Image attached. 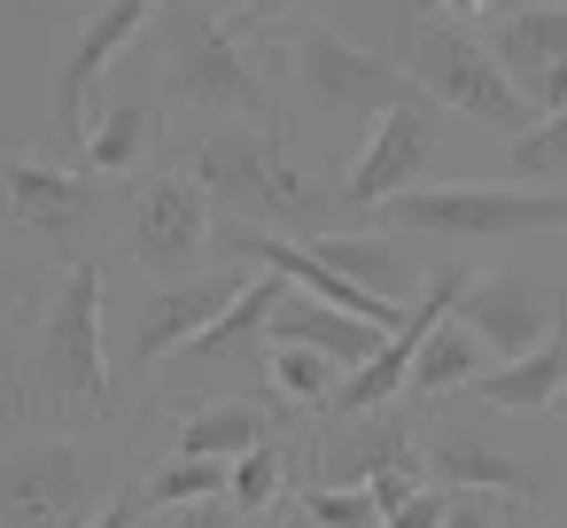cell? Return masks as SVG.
Instances as JSON below:
<instances>
[{
  "label": "cell",
  "mask_w": 567,
  "mask_h": 528,
  "mask_svg": "<svg viewBox=\"0 0 567 528\" xmlns=\"http://www.w3.org/2000/svg\"><path fill=\"white\" fill-rule=\"evenodd\" d=\"M156 55H164V86H172L187 110L265 117V79H257L249 48L234 40V24H226L218 0H164Z\"/></svg>",
  "instance_id": "cell-1"
},
{
  "label": "cell",
  "mask_w": 567,
  "mask_h": 528,
  "mask_svg": "<svg viewBox=\"0 0 567 528\" xmlns=\"http://www.w3.org/2000/svg\"><path fill=\"white\" fill-rule=\"evenodd\" d=\"M381 218L443 241H520V234H567V195L520 179H458V187H412Z\"/></svg>",
  "instance_id": "cell-2"
},
{
  "label": "cell",
  "mask_w": 567,
  "mask_h": 528,
  "mask_svg": "<svg viewBox=\"0 0 567 528\" xmlns=\"http://www.w3.org/2000/svg\"><path fill=\"white\" fill-rule=\"evenodd\" d=\"M187 179H195L210 203H226L241 226H257V234H288V226L311 210V187H303L296 156L280 148V133H249V125L195 141V148H187Z\"/></svg>",
  "instance_id": "cell-3"
},
{
  "label": "cell",
  "mask_w": 567,
  "mask_h": 528,
  "mask_svg": "<svg viewBox=\"0 0 567 528\" xmlns=\"http://www.w3.org/2000/svg\"><path fill=\"white\" fill-rule=\"evenodd\" d=\"M404 79L420 86V94H435L443 110H458V117H474V125H489V133H528L536 125V110L513 94V79L497 71V55H489V40H474V32H458V24H404Z\"/></svg>",
  "instance_id": "cell-4"
},
{
  "label": "cell",
  "mask_w": 567,
  "mask_h": 528,
  "mask_svg": "<svg viewBox=\"0 0 567 528\" xmlns=\"http://www.w3.org/2000/svg\"><path fill=\"white\" fill-rule=\"evenodd\" d=\"M125 241L133 257L172 288V280H195L210 272L203 249H210V195L187 179V172H156L133 187V210H125Z\"/></svg>",
  "instance_id": "cell-5"
},
{
  "label": "cell",
  "mask_w": 567,
  "mask_h": 528,
  "mask_svg": "<svg viewBox=\"0 0 567 528\" xmlns=\"http://www.w3.org/2000/svg\"><path fill=\"white\" fill-rule=\"evenodd\" d=\"M40 365L63 396L110 404V342H102V265H71L55 280L48 327H40Z\"/></svg>",
  "instance_id": "cell-6"
},
{
  "label": "cell",
  "mask_w": 567,
  "mask_h": 528,
  "mask_svg": "<svg viewBox=\"0 0 567 528\" xmlns=\"http://www.w3.org/2000/svg\"><path fill=\"white\" fill-rule=\"evenodd\" d=\"M94 505V458L79 443H24L0 458V520L9 528H71Z\"/></svg>",
  "instance_id": "cell-7"
},
{
  "label": "cell",
  "mask_w": 567,
  "mask_h": 528,
  "mask_svg": "<svg viewBox=\"0 0 567 528\" xmlns=\"http://www.w3.org/2000/svg\"><path fill=\"white\" fill-rule=\"evenodd\" d=\"M296 79L319 110H358V117H381L404 102V63H381L373 48L342 40L334 24H303L296 32Z\"/></svg>",
  "instance_id": "cell-8"
},
{
  "label": "cell",
  "mask_w": 567,
  "mask_h": 528,
  "mask_svg": "<svg viewBox=\"0 0 567 528\" xmlns=\"http://www.w3.org/2000/svg\"><path fill=\"white\" fill-rule=\"evenodd\" d=\"M427 164H435V117H427V102L404 94L396 110L373 117L358 164L342 172V203H350V210H389L396 195H412V187L427 179Z\"/></svg>",
  "instance_id": "cell-9"
},
{
  "label": "cell",
  "mask_w": 567,
  "mask_h": 528,
  "mask_svg": "<svg viewBox=\"0 0 567 528\" xmlns=\"http://www.w3.org/2000/svg\"><path fill=\"white\" fill-rule=\"evenodd\" d=\"M466 288H474V272H458V265H451L443 280H427V288L412 296L404 327H396V334H389V342H381V350H373L358 373H342L334 412H342V420H365V412H381L396 389H412V358H420V342H427V334H435V327L458 311V296H466Z\"/></svg>",
  "instance_id": "cell-10"
},
{
  "label": "cell",
  "mask_w": 567,
  "mask_h": 528,
  "mask_svg": "<svg viewBox=\"0 0 567 528\" xmlns=\"http://www.w3.org/2000/svg\"><path fill=\"white\" fill-rule=\"evenodd\" d=\"M489 55L513 79V94L551 117L567 110V0H536V9H513L489 24Z\"/></svg>",
  "instance_id": "cell-11"
},
{
  "label": "cell",
  "mask_w": 567,
  "mask_h": 528,
  "mask_svg": "<svg viewBox=\"0 0 567 528\" xmlns=\"http://www.w3.org/2000/svg\"><path fill=\"white\" fill-rule=\"evenodd\" d=\"M458 319L482 334V350H497V365L505 358H528V350H544L551 334H567L559 327V303L528 280V272H482L466 296H458Z\"/></svg>",
  "instance_id": "cell-12"
},
{
  "label": "cell",
  "mask_w": 567,
  "mask_h": 528,
  "mask_svg": "<svg viewBox=\"0 0 567 528\" xmlns=\"http://www.w3.org/2000/svg\"><path fill=\"white\" fill-rule=\"evenodd\" d=\"M249 288V272H195V280H172V288H156L148 303H141V327H133V358L141 365H164V358H179V350H195L226 311H234V296Z\"/></svg>",
  "instance_id": "cell-13"
},
{
  "label": "cell",
  "mask_w": 567,
  "mask_h": 528,
  "mask_svg": "<svg viewBox=\"0 0 567 528\" xmlns=\"http://www.w3.org/2000/svg\"><path fill=\"white\" fill-rule=\"evenodd\" d=\"M148 17H164V0H102V9L79 24L71 55H63V71H55V133L86 141V94H94V79L133 48V32H141Z\"/></svg>",
  "instance_id": "cell-14"
},
{
  "label": "cell",
  "mask_w": 567,
  "mask_h": 528,
  "mask_svg": "<svg viewBox=\"0 0 567 528\" xmlns=\"http://www.w3.org/2000/svg\"><path fill=\"white\" fill-rule=\"evenodd\" d=\"M396 327H373V319H350V311H334V303H311V296H296L288 288V303L272 311V327H265V342H288V350H319V358H334L342 373H358L381 342H389Z\"/></svg>",
  "instance_id": "cell-15"
},
{
  "label": "cell",
  "mask_w": 567,
  "mask_h": 528,
  "mask_svg": "<svg viewBox=\"0 0 567 528\" xmlns=\"http://www.w3.org/2000/svg\"><path fill=\"white\" fill-rule=\"evenodd\" d=\"M0 210H9L17 226H32L40 241H63L79 218H86V187L40 156H17V164H0Z\"/></svg>",
  "instance_id": "cell-16"
},
{
  "label": "cell",
  "mask_w": 567,
  "mask_h": 528,
  "mask_svg": "<svg viewBox=\"0 0 567 528\" xmlns=\"http://www.w3.org/2000/svg\"><path fill=\"white\" fill-rule=\"evenodd\" d=\"M427 482L451 489V497H528V466L482 435H435L427 443Z\"/></svg>",
  "instance_id": "cell-17"
},
{
  "label": "cell",
  "mask_w": 567,
  "mask_h": 528,
  "mask_svg": "<svg viewBox=\"0 0 567 528\" xmlns=\"http://www.w3.org/2000/svg\"><path fill=\"white\" fill-rule=\"evenodd\" d=\"M559 389H567V334H551V342L528 350V358L489 365V373L474 381V404H489V412H551Z\"/></svg>",
  "instance_id": "cell-18"
},
{
  "label": "cell",
  "mask_w": 567,
  "mask_h": 528,
  "mask_svg": "<svg viewBox=\"0 0 567 528\" xmlns=\"http://www.w3.org/2000/svg\"><path fill=\"white\" fill-rule=\"evenodd\" d=\"M303 249H311L327 272H342L350 288L381 296V303H404V288H412V265L396 257V241H389V234H311Z\"/></svg>",
  "instance_id": "cell-19"
},
{
  "label": "cell",
  "mask_w": 567,
  "mask_h": 528,
  "mask_svg": "<svg viewBox=\"0 0 567 528\" xmlns=\"http://www.w3.org/2000/svg\"><path fill=\"white\" fill-rule=\"evenodd\" d=\"M280 303H288V280H280V272H257V280H249V288L234 296V311H226V319H218V327H210V334H203L195 350H179V365L241 358V350H249V342H257V334L272 327V311H280Z\"/></svg>",
  "instance_id": "cell-20"
},
{
  "label": "cell",
  "mask_w": 567,
  "mask_h": 528,
  "mask_svg": "<svg viewBox=\"0 0 567 528\" xmlns=\"http://www.w3.org/2000/svg\"><path fill=\"white\" fill-rule=\"evenodd\" d=\"M265 443H272V427H265L257 404H203L179 427V458H218V466H234V458H249Z\"/></svg>",
  "instance_id": "cell-21"
},
{
  "label": "cell",
  "mask_w": 567,
  "mask_h": 528,
  "mask_svg": "<svg viewBox=\"0 0 567 528\" xmlns=\"http://www.w3.org/2000/svg\"><path fill=\"white\" fill-rule=\"evenodd\" d=\"M482 358H489V350H482V334H474V327L451 311V319H443V327L420 342V358H412V389H420V396L474 389V381H482Z\"/></svg>",
  "instance_id": "cell-22"
},
{
  "label": "cell",
  "mask_w": 567,
  "mask_h": 528,
  "mask_svg": "<svg viewBox=\"0 0 567 528\" xmlns=\"http://www.w3.org/2000/svg\"><path fill=\"white\" fill-rule=\"evenodd\" d=\"M148 141H156V117L141 102H102L94 125H86V164L94 172H125V164L148 156Z\"/></svg>",
  "instance_id": "cell-23"
},
{
  "label": "cell",
  "mask_w": 567,
  "mask_h": 528,
  "mask_svg": "<svg viewBox=\"0 0 567 528\" xmlns=\"http://www.w3.org/2000/svg\"><path fill=\"white\" fill-rule=\"evenodd\" d=\"M505 164H513L520 187H559V195H567V110L536 117V125L505 148Z\"/></svg>",
  "instance_id": "cell-24"
},
{
  "label": "cell",
  "mask_w": 567,
  "mask_h": 528,
  "mask_svg": "<svg viewBox=\"0 0 567 528\" xmlns=\"http://www.w3.org/2000/svg\"><path fill=\"white\" fill-rule=\"evenodd\" d=\"M226 482H234V466H218V458H172V466H156V474L141 482V497H148V513H172V505H210V497H226Z\"/></svg>",
  "instance_id": "cell-25"
},
{
  "label": "cell",
  "mask_w": 567,
  "mask_h": 528,
  "mask_svg": "<svg viewBox=\"0 0 567 528\" xmlns=\"http://www.w3.org/2000/svg\"><path fill=\"white\" fill-rule=\"evenodd\" d=\"M265 373H272V389H280L288 404H334V389H342V365H334V358H319V350H288V342H272Z\"/></svg>",
  "instance_id": "cell-26"
},
{
  "label": "cell",
  "mask_w": 567,
  "mask_h": 528,
  "mask_svg": "<svg viewBox=\"0 0 567 528\" xmlns=\"http://www.w3.org/2000/svg\"><path fill=\"white\" fill-rule=\"evenodd\" d=\"M288 497V451L280 443H265V451H249V458H234V482H226V505L234 513H272Z\"/></svg>",
  "instance_id": "cell-27"
},
{
  "label": "cell",
  "mask_w": 567,
  "mask_h": 528,
  "mask_svg": "<svg viewBox=\"0 0 567 528\" xmlns=\"http://www.w3.org/2000/svg\"><path fill=\"white\" fill-rule=\"evenodd\" d=\"M303 520L311 528H381V505H373V489L334 482V489H311L303 497Z\"/></svg>",
  "instance_id": "cell-28"
},
{
  "label": "cell",
  "mask_w": 567,
  "mask_h": 528,
  "mask_svg": "<svg viewBox=\"0 0 567 528\" xmlns=\"http://www.w3.org/2000/svg\"><path fill=\"white\" fill-rule=\"evenodd\" d=\"M141 528H249V513H234L226 497H210V505H172V513H148Z\"/></svg>",
  "instance_id": "cell-29"
},
{
  "label": "cell",
  "mask_w": 567,
  "mask_h": 528,
  "mask_svg": "<svg viewBox=\"0 0 567 528\" xmlns=\"http://www.w3.org/2000/svg\"><path fill=\"white\" fill-rule=\"evenodd\" d=\"M451 520V489H420V497H404L381 528H443Z\"/></svg>",
  "instance_id": "cell-30"
},
{
  "label": "cell",
  "mask_w": 567,
  "mask_h": 528,
  "mask_svg": "<svg viewBox=\"0 0 567 528\" xmlns=\"http://www.w3.org/2000/svg\"><path fill=\"white\" fill-rule=\"evenodd\" d=\"M443 528H505V505L497 497H451V520Z\"/></svg>",
  "instance_id": "cell-31"
},
{
  "label": "cell",
  "mask_w": 567,
  "mask_h": 528,
  "mask_svg": "<svg viewBox=\"0 0 567 528\" xmlns=\"http://www.w3.org/2000/svg\"><path fill=\"white\" fill-rule=\"evenodd\" d=\"M141 520H148V497H141V489H125V497H110L86 528H141Z\"/></svg>",
  "instance_id": "cell-32"
},
{
  "label": "cell",
  "mask_w": 567,
  "mask_h": 528,
  "mask_svg": "<svg viewBox=\"0 0 567 528\" xmlns=\"http://www.w3.org/2000/svg\"><path fill=\"white\" fill-rule=\"evenodd\" d=\"M218 9H234V17H272V9H288V0H218Z\"/></svg>",
  "instance_id": "cell-33"
},
{
  "label": "cell",
  "mask_w": 567,
  "mask_h": 528,
  "mask_svg": "<svg viewBox=\"0 0 567 528\" xmlns=\"http://www.w3.org/2000/svg\"><path fill=\"white\" fill-rule=\"evenodd\" d=\"M458 9H482V0H458Z\"/></svg>",
  "instance_id": "cell-34"
}]
</instances>
